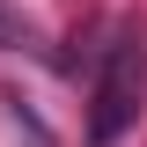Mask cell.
Here are the masks:
<instances>
[{
    "label": "cell",
    "instance_id": "obj_1",
    "mask_svg": "<svg viewBox=\"0 0 147 147\" xmlns=\"http://www.w3.org/2000/svg\"><path fill=\"white\" fill-rule=\"evenodd\" d=\"M140 103H147V44H140V37H118V44H110V59H103V81H96L88 140L110 147L132 118H140Z\"/></svg>",
    "mask_w": 147,
    "mask_h": 147
},
{
    "label": "cell",
    "instance_id": "obj_2",
    "mask_svg": "<svg viewBox=\"0 0 147 147\" xmlns=\"http://www.w3.org/2000/svg\"><path fill=\"white\" fill-rule=\"evenodd\" d=\"M22 44H30V22L15 7H0V52H22Z\"/></svg>",
    "mask_w": 147,
    "mask_h": 147
}]
</instances>
